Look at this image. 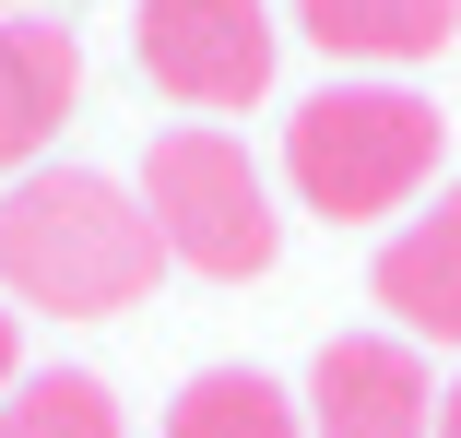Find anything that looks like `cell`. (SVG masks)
Masks as SVG:
<instances>
[{"mask_svg": "<svg viewBox=\"0 0 461 438\" xmlns=\"http://www.w3.org/2000/svg\"><path fill=\"white\" fill-rule=\"evenodd\" d=\"M166 273V237L142 190L95 178V166H24L0 190V297L48 320H119Z\"/></svg>", "mask_w": 461, "mask_h": 438, "instance_id": "6da1fadb", "label": "cell"}, {"mask_svg": "<svg viewBox=\"0 0 461 438\" xmlns=\"http://www.w3.org/2000/svg\"><path fill=\"white\" fill-rule=\"evenodd\" d=\"M308 438H438V379L402 332H331L308 368Z\"/></svg>", "mask_w": 461, "mask_h": 438, "instance_id": "5b68a950", "label": "cell"}, {"mask_svg": "<svg viewBox=\"0 0 461 438\" xmlns=\"http://www.w3.org/2000/svg\"><path fill=\"white\" fill-rule=\"evenodd\" d=\"M296 36L320 48V59H343V71H414V59H438L449 36H461V0H296Z\"/></svg>", "mask_w": 461, "mask_h": 438, "instance_id": "ba28073f", "label": "cell"}, {"mask_svg": "<svg viewBox=\"0 0 461 438\" xmlns=\"http://www.w3.org/2000/svg\"><path fill=\"white\" fill-rule=\"evenodd\" d=\"M71 96H83V48H71V24L0 13V178H24V166L59 142Z\"/></svg>", "mask_w": 461, "mask_h": 438, "instance_id": "52a82bcc", "label": "cell"}, {"mask_svg": "<svg viewBox=\"0 0 461 438\" xmlns=\"http://www.w3.org/2000/svg\"><path fill=\"white\" fill-rule=\"evenodd\" d=\"M13 379H24V308H0V403H13Z\"/></svg>", "mask_w": 461, "mask_h": 438, "instance_id": "8fae6325", "label": "cell"}, {"mask_svg": "<svg viewBox=\"0 0 461 438\" xmlns=\"http://www.w3.org/2000/svg\"><path fill=\"white\" fill-rule=\"evenodd\" d=\"M438 107L414 83H320V96L285 119V190L320 214V225H379V214H414L438 190Z\"/></svg>", "mask_w": 461, "mask_h": 438, "instance_id": "7a4b0ae2", "label": "cell"}, {"mask_svg": "<svg viewBox=\"0 0 461 438\" xmlns=\"http://www.w3.org/2000/svg\"><path fill=\"white\" fill-rule=\"evenodd\" d=\"M0 438H119V391L95 368H36L0 403Z\"/></svg>", "mask_w": 461, "mask_h": 438, "instance_id": "30bf717a", "label": "cell"}, {"mask_svg": "<svg viewBox=\"0 0 461 438\" xmlns=\"http://www.w3.org/2000/svg\"><path fill=\"white\" fill-rule=\"evenodd\" d=\"M131 59L154 71V96L202 107V119H237V107L272 96L285 24H272V0H142L131 13Z\"/></svg>", "mask_w": 461, "mask_h": 438, "instance_id": "277c9868", "label": "cell"}, {"mask_svg": "<svg viewBox=\"0 0 461 438\" xmlns=\"http://www.w3.org/2000/svg\"><path fill=\"white\" fill-rule=\"evenodd\" d=\"M142 214H154V237H166L177 273H213V285H260L272 249H285L272 178L249 166L237 131H154V154H142Z\"/></svg>", "mask_w": 461, "mask_h": 438, "instance_id": "3957f363", "label": "cell"}, {"mask_svg": "<svg viewBox=\"0 0 461 438\" xmlns=\"http://www.w3.org/2000/svg\"><path fill=\"white\" fill-rule=\"evenodd\" d=\"M0 13H36V0H0Z\"/></svg>", "mask_w": 461, "mask_h": 438, "instance_id": "4fadbf2b", "label": "cell"}, {"mask_svg": "<svg viewBox=\"0 0 461 438\" xmlns=\"http://www.w3.org/2000/svg\"><path fill=\"white\" fill-rule=\"evenodd\" d=\"M438 438H461V379H449V391H438Z\"/></svg>", "mask_w": 461, "mask_h": 438, "instance_id": "7c38bea8", "label": "cell"}, {"mask_svg": "<svg viewBox=\"0 0 461 438\" xmlns=\"http://www.w3.org/2000/svg\"><path fill=\"white\" fill-rule=\"evenodd\" d=\"M166 438H308V403L260 368H202L166 403Z\"/></svg>", "mask_w": 461, "mask_h": 438, "instance_id": "9c48e42d", "label": "cell"}, {"mask_svg": "<svg viewBox=\"0 0 461 438\" xmlns=\"http://www.w3.org/2000/svg\"><path fill=\"white\" fill-rule=\"evenodd\" d=\"M366 297L391 308L402 343H461V178L438 202H414L391 237H379V273H366Z\"/></svg>", "mask_w": 461, "mask_h": 438, "instance_id": "8992f818", "label": "cell"}]
</instances>
